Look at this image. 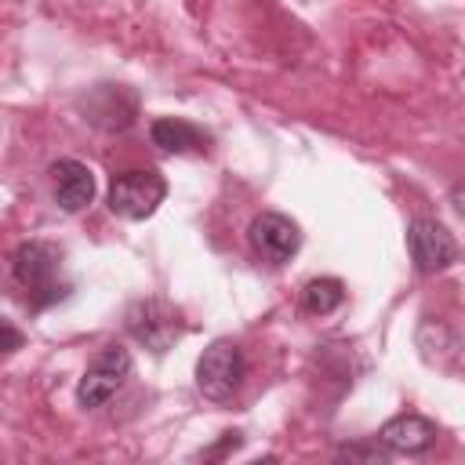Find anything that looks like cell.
<instances>
[{
	"mask_svg": "<svg viewBox=\"0 0 465 465\" xmlns=\"http://www.w3.org/2000/svg\"><path fill=\"white\" fill-rule=\"evenodd\" d=\"M378 443L389 454H421L436 443V425L421 414H396L378 429Z\"/></svg>",
	"mask_w": 465,
	"mask_h": 465,
	"instance_id": "cell-9",
	"label": "cell"
},
{
	"mask_svg": "<svg viewBox=\"0 0 465 465\" xmlns=\"http://www.w3.org/2000/svg\"><path fill=\"white\" fill-rule=\"evenodd\" d=\"M341 302H345V283H341L338 276H316V280H309L305 291H302V305H305L312 316H327V312H334Z\"/></svg>",
	"mask_w": 465,
	"mask_h": 465,
	"instance_id": "cell-12",
	"label": "cell"
},
{
	"mask_svg": "<svg viewBox=\"0 0 465 465\" xmlns=\"http://www.w3.org/2000/svg\"><path fill=\"white\" fill-rule=\"evenodd\" d=\"M127 374H131V352L124 345H105L91 360V367L84 371V378L76 385V400L84 407H102L105 400H113L120 392V385L127 381Z\"/></svg>",
	"mask_w": 465,
	"mask_h": 465,
	"instance_id": "cell-5",
	"label": "cell"
},
{
	"mask_svg": "<svg viewBox=\"0 0 465 465\" xmlns=\"http://www.w3.org/2000/svg\"><path fill=\"white\" fill-rule=\"evenodd\" d=\"M51 178H54V200H58L62 211L76 214L94 200V174H91L87 163H80L73 156L54 160L51 163Z\"/></svg>",
	"mask_w": 465,
	"mask_h": 465,
	"instance_id": "cell-10",
	"label": "cell"
},
{
	"mask_svg": "<svg viewBox=\"0 0 465 465\" xmlns=\"http://www.w3.org/2000/svg\"><path fill=\"white\" fill-rule=\"evenodd\" d=\"M243 374H247L243 349L229 338L211 341L203 349V356L196 360V389L214 403H225L243 385Z\"/></svg>",
	"mask_w": 465,
	"mask_h": 465,
	"instance_id": "cell-2",
	"label": "cell"
},
{
	"mask_svg": "<svg viewBox=\"0 0 465 465\" xmlns=\"http://www.w3.org/2000/svg\"><path fill=\"white\" fill-rule=\"evenodd\" d=\"M22 341H25V334L0 320V352H15V349H22Z\"/></svg>",
	"mask_w": 465,
	"mask_h": 465,
	"instance_id": "cell-14",
	"label": "cell"
},
{
	"mask_svg": "<svg viewBox=\"0 0 465 465\" xmlns=\"http://www.w3.org/2000/svg\"><path fill=\"white\" fill-rule=\"evenodd\" d=\"M407 251L418 272L425 276H436L458 262V240L436 218H414L407 225Z\"/></svg>",
	"mask_w": 465,
	"mask_h": 465,
	"instance_id": "cell-6",
	"label": "cell"
},
{
	"mask_svg": "<svg viewBox=\"0 0 465 465\" xmlns=\"http://www.w3.org/2000/svg\"><path fill=\"white\" fill-rule=\"evenodd\" d=\"M84 113L94 127L102 131H124L134 124L138 116V98L134 91H127L124 84H98L87 98H84Z\"/></svg>",
	"mask_w": 465,
	"mask_h": 465,
	"instance_id": "cell-8",
	"label": "cell"
},
{
	"mask_svg": "<svg viewBox=\"0 0 465 465\" xmlns=\"http://www.w3.org/2000/svg\"><path fill=\"white\" fill-rule=\"evenodd\" d=\"M149 138H153V145H160L163 153H203L207 142H211L207 131H200L196 124L178 120V116H160V120H153Z\"/></svg>",
	"mask_w": 465,
	"mask_h": 465,
	"instance_id": "cell-11",
	"label": "cell"
},
{
	"mask_svg": "<svg viewBox=\"0 0 465 465\" xmlns=\"http://www.w3.org/2000/svg\"><path fill=\"white\" fill-rule=\"evenodd\" d=\"M163 196H167L163 174L153 171V167H145V171L134 167V171H124V174L113 178V185H109V211L127 218V222H142V218H149L163 203Z\"/></svg>",
	"mask_w": 465,
	"mask_h": 465,
	"instance_id": "cell-3",
	"label": "cell"
},
{
	"mask_svg": "<svg viewBox=\"0 0 465 465\" xmlns=\"http://www.w3.org/2000/svg\"><path fill=\"white\" fill-rule=\"evenodd\" d=\"M11 272L15 280L25 287L33 309H44L58 298H65V283H62V251L47 240H29L15 251L11 258Z\"/></svg>",
	"mask_w": 465,
	"mask_h": 465,
	"instance_id": "cell-1",
	"label": "cell"
},
{
	"mask_svg": "<svg viewBox=\"0 0 465 465\" xmlns=\"http://www.w3.org/2000/svg\"><path fill=\"white\" fill-rule=\"evenodd\" d=\"M338 458H349V461H389V450L385 447H367V443H352V447H341Z\"/></svg>",
	"mask_w": 465,
	"mask_h": 465,
	"instance_id": "cell-13",
	"label": "cell"
},
{
	"mask_svg": "<svg viewBox=\"0 0 465 465\" xmlns=\"http://www.w3.org/2000/svg\"><path fill=\"white\" fill-rule=\"evenodd\" d=\"M247 240H251V251H254L262 262L283 265V262H291V258L298 254V247H302V229H298V222H291V218L280 214V211H262V214L251 222Z\"/></svg>",
	"mask_w": 465,
	"mask_h": 465,
	"instance_id": "cell-7",
	"label": "cell"
},
{
	"mask_svg": "<svg viewBox=\"0 0 465 465\" xmlns=\"http://www.w3.org/2000/svg\"><path fill=\"white\" fill-rule=\"evenodd\" d=\"M127 331L138 345L153 349V352H167L178 338H182V316L174 305H167L163 298H142L127 309Z\"/></svg>",
	"mask_w": 465,
	"mask_h": 465,
	"instance_id": "cell-4",
	"label": "cell"
}]
</instances>
